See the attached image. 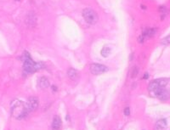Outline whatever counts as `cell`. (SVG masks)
I'll return each mask as SVG.
<instances>
[{
  "label": "cell",
  "mask_w": 170,
  "mask_h": 130,
  "mask_svg": "<svg viewBox=\"0 0 170 130\" xmlns=\"http://www.w3.org/2000/svg\"><path fill=\"white\" fill-rule=\"evenodd\" d=\"M129 114H130V110H129V107H126V108L124 109V115H125V116H129Z\"/></svg>",
  "instance_id": "16"
},
{
  "label": "cell",
  "mask_w": 170,
  "mask_h": 130,
  "mask_svg": "<svg viewBox=\"0 0 170 130\" xmlns=\"http://www.w3.org/2000/svg\"><path fill=\"white\" fill-rule=\"evenodd\" d=\"M167 125H168V122H167L166 119L158 120L156 122V124H155L154 130H165V128H167Z\"/></svg>",
  "instance_id": "9"
},
{
  "label": "cell",
  "mask_w": 170,
  "mask_h": 130,
  "mask_svg": "<svg viewBox=\"0 0 170 130\" xmlns=\"http://www.w3.org/2000/svg\"><path fill=\"white\" fill-rule=\"evenodd\" d=\"M43 67V65H42L41 63H35L32 60V58H29L24 61L23 69L27 73H33L34 71L41 69Z\"/></svg>",
  "instance_id": "2"
},
{
  "label": "cell",
  "mask_w": 170,
  "mask_h": 130,
  "mask_svg": "<svg viewBox=\"0 0 170 130\" xmlns=\"http://www.w3.org/2000/svg\"><path fill=\"white\" fill-rule=\"evenodd\" d=\"M39 105V101L38 99L35 96H32L28 99L27 102L26 103V106L28 112H34L36 111Z\"/></svg>",
  "instance_id": "7"
},
{
  "label": "cell",
  "mask_w": 170,
  "mask_h": 130,
  "mask_svg": "<svg viewBox=\"0 0 170 130\" xmlns=\"http://www.w3.org/2000/svg\"><path fill=\"white\" fill-rule=\"evenodd\" d=\"M52 88H53V90H54V91H56V90H57V88H56V87H55V85H53V86H52Z\"/></svg>",
  "instance_id": "20"
},
{
  "label": "cell",
  "mask_w": 170,
  "mask_h": 130,
  "mask_svg": "<svg viewBox=\"0 0 170 130\" xmlns=\"http://www.w3.org/2000/svg\"><path fill=\"white\" fill-rule=\"evenodd\" d=\"M108 71V68L106 67V65H102V64H92L90 65V71L91 73L94 75H101L105 73Z\"/></svg>",
  "instance_id": "6"
},
{
  "label": "cell",
  "mask_w": 170,
  "mask_h": 130,
  "mask_svg": "<svg viewBox=\"0 0 170 130\" xmlns=\"http://www.w3.org/2000/svg\"><path fill=\"white\" fill-rule=\"evenodd\" d=\"M67 76H68V78H69L70 79L75 80V79L78 78V71L76 69H74V68H69L68 71H67Z\"/></svg>",
  "instance_id": "11"
},
{
  "label": "cell",
  "mask_w": 170,
  "mask_h": 130,
  "mask_svg": "<svg viewBox=\"0 0 170 130\" xmlns=\"http://www.w3.org/2000/svg\"><path fill=\"white\" fill-rule=\"evenodd\" d=\"M101 55L103 56V57H105V58L108 57V56L111 55V49L109 47H104V48L101 49Z\"/></svg>",
  "instance_id": "13"
},
{
  "label": "cell",
  "mask_w": 170,
  "mask_h": 130,
  "mask_svg": "<svg viewBox=\"0 0 170 130\" xmlns=\"http://www.w3.org/2000/svg\"><path fill=\"white\" fill-rule=\"evenodd\" d=\"M138 72H139L138 67H137V66H134L133 69H132V71H131V78H136V76L138 75Z\"/></svg>",
  "instance_id": "15"
},
{
  "label": "cell",
  "mask_w": 170,
  "mask_h": 130,
  "mask_svg": "<svg viewBox=\"0 0 170 130\" xmlns=\"http://www.w3.org/2000/svg\"><path fill=\"white\" fill-rule=\"evenodd\" d=\"M161 43L162 45H169L170 44V35L167 36L161 40Z\"/></svg>",
  "instance_id": "14"
},
{
  "label": "cell",
  "mask_w": 170,
  "mask_h": 130,
  "mask_svg": "<svg viewBox=\"0 0 170 130\" xmlns=\"http://www.w3.org/2000/svg\"><path fill=\"white\" fill-rule=\"evenodd\" d=\"M10 111H11V115L17 120H21L25 118L29 112L27 109L26 104H24L22 101L19 100H14L11 103Z\"/></svg>",
  "instance_id": "1"
},
{
  "label": "cell",
  "mask_w": 170,
  "mask_h": 130,
  "mask_svg": "<svg viewBox=\"0 0 170 130\" xmlns=\"http://www.w3.org/2000/svg\"><path fill=\"white\" fill-rule=\"evenodd\" d=\"M148 77H149V75H148V73H145V75H144V77H143V79H146V78H148Z\"/></svg>",
  "instance_id": "19"
},
{
  "label": "cell",
  "mask_w": 170,
  "mask_h": 130,
  "mask_svg": "<svg viewBox=\"0 0 170 130\" xmlns=\"http://www.w3.org/2000/svg\"><path fill=\"white\" fill-rule=\"evenodd\" d=\"M144 40H145V37H143V35L142 36H140V37H139V39H138L139 43H142L144 42Z\"/></svg>",
  "instance_id": "17"
},
{
  "label": "cell",
  "mask_w": 170,
  "mask_h": 130,
  "mask_svg": "<svg viewBox=\"0 0 170 130\" xmlns=\"http://www.w3.org/2000/svg\"><path fill=\"white\" fill-rule=\"evenodd\" d=\"M83 17L85 20V21L89 25H94L98 21V15L95 12V10L92 9H84L83 10Z\"/></svg>",
  "instance_id": "3"
},
{
  "label": "cell",
  "mask_w": 170,
  "mask_h": 130,
  "mask_svg": "<svg viewBox=\"0 0 170 130\" xmlns=\"http://www.w3.org/2000/svg\"><path fill=\"white\" fill-rule=\"evenodd\" d=\"M159 10H160L161 12H165V11H166V8H165V7H163V6H162V7H161V8L159 9Z\"/></svg>",
  "instance_id": "18"
},
{
  "label": "cell",
  "mask_w": 170,
  "mask_h": 130,
  "mask_svg": "<svg viewBox=\"0 0 170 130\" xmlns=\"http://www.w3.org/2000/svg\"><path fill=\"white\" fill-rule=\"evenodd\" d=\"M149 92H150L151 96L157 98V99L162 100H167L170 98V92L165 88H157V89L152 90V91H149Z\"/></svg>",
  "instance_id": "4"
},
{
  "label": "cell",
  "mask_w": 170,
  "mask_h": 130,
  "mask_svg": "<svg viewBox=\"0 0 170 130\" xmlns=\"http://www.w3.org/2000/svg\"><path fill=\"white\" fill-rule=\"evenodd\" d=\"M37 84H38V86H39V88H43V89H44V88H47L49 86H50V82H49V80L47 78L45 77H41L40 78L38 79V82H37Z\"/></svg>",
  "instance_id": "10"
},
{
  "label": "cell",
  "mask_w": 170,
  "mask_h": 130,
  "mask_svg": "<svg viewBox=\"0 0 170 130\" xmlns=\"http://www.w3.org/2000/svg\"><path fill=\"white\" fill-rule=\"evenodd\" d=\"M156 31V28H149V29H146V30L144 32V33H143V37H145V38L152 37V36L155 35Z\"/></svg>",
  "instance_id": "12"
},
{
  "label": "cell",
  "mask_w": 170,
  "mask_h": 130,
  "mask_svg": "<svg viewBox=\"0 0 170 130\" xmlns=\"http://www.w3.org/2000/svg\"><path fill=\"white\" fill-rule=\"evenodd\" d=\"M62 125V122L59 116H55L52 122V129L53 130H60Z\"/></svg>",
  "instance_id": "8"
},
{
  "label": "cell",
  "mask_w": 170,
  "mask_h": 130,
  "mask_svg": "<svg viewBox=\"0 0 170 130\" xmlns=\"http://www.w3.org/2000/svg\"><path fill=\"white\" fill-rule=\"evenodd\" d=\"M168 79L167 78H159V79H156L154 81H152L149 84V87H148V89L149 91H152V90H155V89H157V88H165L166 86L168 84Z\"/></svg>",
  "instance_id": "5"
}]
</instances>
